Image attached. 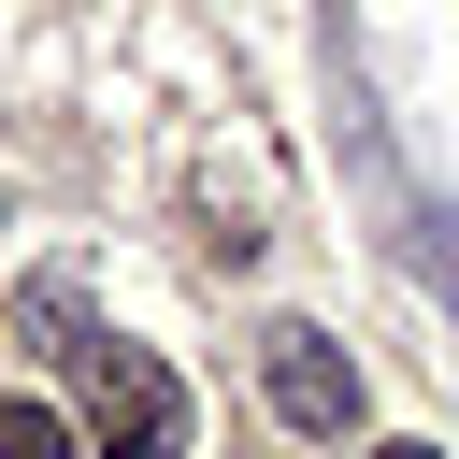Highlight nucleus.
<instances>
[{
  "mask_svg": "<svg viewBox=\"0 0 459 459\" xmlns=\"http://www.w3.org/2000/svg\"><path fill=\"white\" fill-rule=\"evenodd\" d=\"M14 344H29V359H86V344H100V330H86V273H29V287H14Z\"/></svg>",
  "mask_w": 459,
  "mask_h": 459,
  "instance_id": "obj_3",
  "label": "nucleus"
},
{
  "mask_svg": "<svg viewBox=\"0 0 459 459\" xmlns=\"http://www.w3.org/2000/svg\"><path fill=\"white\" fill-rule=\"evenodd\" d=\"M258 387H273V416H287V430H316V445H344V430H359V359H344L330 330H301V316H287V330H258Z\"/></svg>",
  "mask_w": 459,
  "mask_h": 459,
  "instance_id": "obj_2",
  "label": "nucleus"
},
{
  "mask_svg": "<svg viewBox=\"0 0 459 459\" xmlns=\"http://www.w3.org/2000/svg\"><path fill=\"white\" fill-rule=\"evenodd\" d=\"M86 459H186V373L158 359V344H86Z\"/></svg>",
  "mask_w": 459,
  "mask_h": 459,
  "instance_id": "obj_1",
  "label": "nucleus"
},
{
  "mask_svg": "<svg viewBox=\"0 0 459 459\" xmlns=\"http://www.w3.org/2000/svg\"><path fill=\"white\" fill-rule=\"evenodd\" d=\"M373 459H445V445H373Z\"/></svg>",
  "mask_w": 459,
  "mask_h": 459,
  "instance_id": "obj_5",
  "label": "nucleus"
},
{
  "mask_svg": "<svg viewBox=\"0 0 459 459\" xmlns=\"http://www.w3.org/2000/svg\"><path fill=\"white\" fill-rule=\"evenodd\" d=\"M0 459H86V430L57 402H0Z\"/></svg>",
  "mask_w": 459,
  "mask_h": 459,
  "instance_id": "obj_4",
  "label": "nucleus"
}]
</instances>
